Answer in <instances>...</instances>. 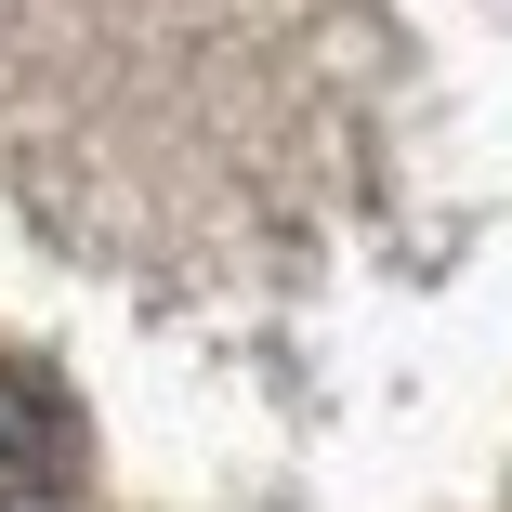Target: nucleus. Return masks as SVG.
I'll return each mask as SVG.
<instances>
[{
	"instance_id": "nucleus-1",
	"label": "nucleus",
	"mask_w": 512,
	"mask_h": 512,
	"mask_svg": "<svg viewBox=\"0 0 512 512\" xmlns=\"http://www.w3.org/2000/svg\"><path fill=\"white\" fill-rule=\"evenodd\" d=\"M53 473H66V421H53V394L0 368V512H14V499H40Z\"/></svg>"
}]
</instances>
